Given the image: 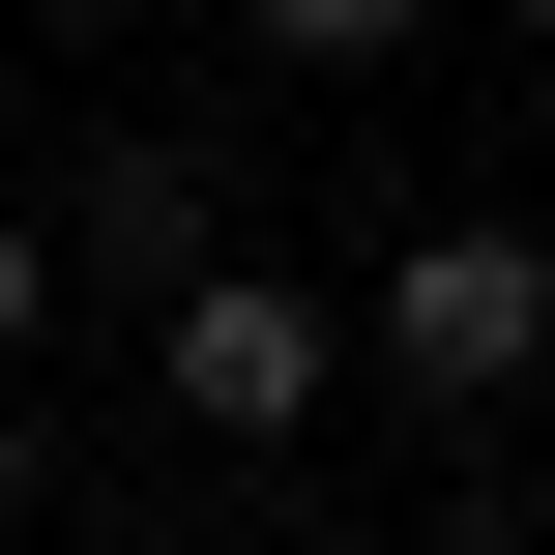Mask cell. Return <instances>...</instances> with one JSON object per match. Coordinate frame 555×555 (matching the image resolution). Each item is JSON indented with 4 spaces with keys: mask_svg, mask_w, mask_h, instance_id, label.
I'll return each instance as SVG.
<instances>
[{
    "mask_svg": "<svg viewBox=\"0 0 555 555\" xmlns=\"http://www.w3.org/2000/svg\"><path fill=\"white\" fill-rule=\"evenodd\" d=\"M59 293H88V234H59V205H0V380L59 351Z\"/></svg>",
    "mask_w": 555,
    "mask_h": 555,
    "instance_id": "5b68a950",
    "label": "cell"
},
{
    "mask_svg": "<svg viewBox=\"0 0 555 555\" xmlns=\"http://www.w3.org/2000/svg\"><path fill=\"white\" fill-rule=\"evenodd\" d=\"M234 29H263V59H293V88H380V59H410V29H439V0H234Z\"/></svg>",
    "mask_w": 555,
    "mask_h": 555,
    "instance_id": "277c9868",
    "label": "cell"
},
{
    "mask_svg": "<svg viewBox=\"0 0 555 555\" xmlns=\"http://www.w3.org/2000/svg\"><path fill=\"white\" fill-rule=\"evenodd\" d=\"M322 263H205V293H146V380H176V439H322Z\"/></svg>",
    "mask_w": 555,
    "mask_h": 555,
    "instance_id": "7a4b0ae2",
    "label": "cell"
},
{
    "mask_svg": "<svg viewBox=\"0 0 555 555\" xmlns=\"http://www.w3.org/2000/svg\"><path fill=\"white\" fill-rule=\"evenodd\" d=\"M380 380H410V410H527V380H555V234H527V205L380 234Z\"/></svg>",
    "mask_w": 555,
    "mask_h": 555,
    "instance_id": "6da1fadb",
    "label": "cell"
},
{
    "mask_svg": "<svg viewBox=\"0 0 555 555\" xmlns=\"http://www.w3.org/2000/svg\"><path fill=\"white\" fill-rule=\"evenodd\" d=\"M59 234H88V293H205V263H234L205 146H88V176H59Z\"/></svg>",
    "mask_w": 555,
    "mask_h": 555,
    "instance_id": "3957f363",
    "label": "cell"
},
{
    "mask_svg": "<svg viewBox=\"0 0 555 555\" xmlns=\"http://www.w3.org/2000/svg\"><path fill=\"white\" fill-rule=\"evenodd\" d=\"M29 498H59V468H29V410H0V527H29Z\"/></svg>",
    "mask_w": 555,
    "mask_h": 555,
    "instance_id": "8992f818",
    "label": "cell"
}]
</instances>
